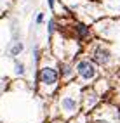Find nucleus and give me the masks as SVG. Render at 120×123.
<instances>
[{"instance_id": "0eeeda50", "label": "nucleus", "mask_w": 120, "mask_h": 123, "mask_svg": "<svg viewBox=\"0 0 120 123\" xmlns=\"http://www.w3.org/2000/svg\"><path fill=\"white\" fill-rule=\"evenodd\" d=\"M99 94L96 92V88L94 87H87V88H84L82 90V97H80V102H82V108H84V111H92L96 106H98V102H99Z\"/></svg>"}, {"instance_id": "1a4fd4ad", "label": "nucleus", "mask_w": 120, "mask_h": 123, "mask_svg": "<svg viewBox=\"0 0 120 123\" xmlns=\"http://www.w3.org/2000/svg\"><path fill=\"white\" fill-rule=\"evenodd\" d=\"M110 108H105V109H99L98 113L92 116L91 123H118V113H113L110 116Z\"/></svg>"}, {"instance_id": "9d476101", "label": "nucleus", "mask_w": 120, "mask_h": 123, "mask_svg": "<svg viewBox=\"0 0 120 123\" xmlns=\"http://www.w3.org/2000/svg\"><path fill=\"white\" fill-rule=\"evenodd\" d=\"M56 31H58V21L52 18V19L47 21V37L52 38V35L56 33Z\"/></svg>"}, {"instance_id": "4468645a", "label": "nucleus", "mask_w": 120, "mask_h": 123, "mask_svg": "<svg viewBox=\"0 0 120 123\" xmlns=\"http://www.w3.org/2000/svg\"><path fill=\"white\" fill-rule=\"evenodd\" d=\"M44 18H45L44 12H38L37 18H35V24H38V26H40V24H42V21H44Z\"/></svg>"}, {"instance_id": "f257e3e1", "label": "nucleus", "mask_w": 120, "mask_h": 123, "mask_svg": "<svg viewBox=\"0 0 120 123\" xmlns=\"http://www.w3.org/2000/svg\"><path fill=\"white\" fill-rule=\"evenodd\" d=\"M37 81H38V88L42 95H51L56 88H58L61 76H59V69H58V62H44L38 68L37 73Z\"/></svg>"}, {"instance_id": "423d86ee", "label": "nucleus", "mask_w": 120, "mask_h": 123, "mask_svg": "<svg viewBox=\"0 0 120 123\" xmlns=\"http://www.w3.org/2000/svg\"><path fill=\"white\" fill-rule=\"evenodd\" d=\"M75 71L82 83H92L99 75V66L92 62L89 57H82L75 62Z\"/></svg>"}, {"instance_id": "2eb2a0df", "label": "nucleus", "mask_w": 120, "mask_h": 123, "mask_svg": "<svg viewBox=\"0 0 120 123\" xmlns=\"http://www.w3.org/2000/svg\"><path fill=\"white\" fill-rule=\"evenodd\" d=\"M47 5H49L51 11H54L56 9V0H47Z\"/></svg>"}, {"instance_id": "f03ea898", "label": "nucleus", "mask_w": 120, "mask_h": 123, "mask_svg": "<svg viewBox=\"0 0 120 123\" xmlns=\"http://www.w3.org/2000/svg\"><path fill=\"white\" fill-rule=\"evenodd\" d=\"M94 35L103 42L115 40L120 35V19L117 18H101L94 23Z\"/></svg>"}, {"instance_id": "ddd939ff", "label": "nucleus", "mask_w": 120, "mask_h": 123, "mask_svg": "<svg viewBox=\"0 0 120 123\" xmlns=\"http://www.w3.org/2000/svg\"><path fill=\"white\" fill-rule=\"evenodd\" d=\"M33 61H35V64L38 66V62H40V47H38V43L33 45Z\"/></svg>"}, {"instance_id": "dca6fc26", "label": "nucleus", "mask_w": 120, "mask_h": 123, "mask_svg": "<svg viewBox=\"0 0 120 123\" xmlns=\"http://www.w3.org/2000/svg\"><path fill=\"white\" fill-rule=\"evenodd\" d=\"M82 2H96V0H82Z\"/></svg>"}, {"instance_id": "7ed1b4c3", "label": "nucleus", "mask_w": 120, "mask_h": 123, "mask_svg": "<svg viewBox=\"0 0 120 123\" xmlns=\"http://www.w3.org/2000/svg\"><path fill=\"white\" fill-rule=\"evenodd\" d=\"M89 59L92 62H96L98 66H110L111 61H113V52L111 49L99 38H94L92 42H89Z\"/></svg>"}, {"instance_id": "39448f33", "label": "nucleus", "mask_w": 120, "mask_h": 123, "mask_svg": "<svg viewBox=\"0 0 120 123\" xmlns=\"http://www.w3.org/2000/svg\"><path fill=\"white\" fill-rule=\"evenodd\" d=\"M63 35L71 38V40H75L78 43H87V42H92L96 38L92 28L84 21H71L70 23V30H66Z\"/></svg>"}, {"instance_id": "6e6552de", "label": "nucleus", "mask_w": 120, "mask_h": 123, "mask_svg": "<svg viewBox=\"0 0 120 123\" xmlns=\"http://www.w3.org/2000/svg\"><path fill=\"white\" fill-rule=\"evenodd\" d=\"M58 69H59V76L63 81H73V78L77 76L75 66L70 61H59L58 62Z\"/></svg>"}, {"instance_id": "f3484780", "label": "nucleus", "mask_w": 120, "mask_h": 123, "mask_svg": "<svg viewBox=\"0 0 120 123\" xmlns=\"http://www.w3.org/2000/svg\"><path fill=\"white\" fill-rule=\"evenodd\" d=\"M84 123H87V121H84Z\"/></svg>"}, {"instance_id": "9b49d317", "label": "nucleus", "mask_w": 120, "mask_h": 123, "mask_svg": "<svg viewBox=\"0 0 120 123\" xmlns=\"http://www.w3.org/2000/svg\"><path fill=\"white\" fill-rule=\"evenodd\" d=\"M14 73H16L18 76L26 75V64L21 62V61H14Z\"/></svg>"}, {"instance_id": "f8f14e48", "label": "nucleus", "mask_w": 120, "mask_h": 123, "mask_svg": "<svg viewBox=\"0 0 120 123\" xmlns=\"http://www.w3.org/2000/svg\"><path fill=\"white\" fill-rule=\"evenodd\" d=\"M23 49H25V45H23L21 42H14V43L11 45V50H9V54H11L12 57H16V55H19V54L23 52Z\"/></svg>"}, {"instance_id": "20e7f679", "label": "nucleus", "mask_w": 120, "mask_h": 123, "mask_svg": "<svg viewBox=\"0 0 120 123\" xmlns=\"http://www.w3.org/2000/svg\"><path fill=\"white\" fill-rule=\"evenodd\" d=\"M78 85H70L65 88V92L61 94V99H59V111L63 113L65 118H73L75 114H78V108H80V99H78V94H75L73 90Z\"/></svg>"}]
</instances>
